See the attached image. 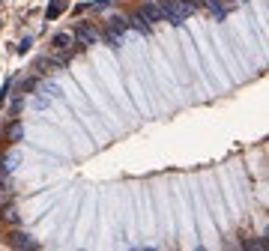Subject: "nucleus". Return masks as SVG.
<instances>
[{"label":"nucleus","mask_w":269,"mask_h":251,"mask_svg":"<svg viewBox=\"0 0 269 251\" xmlns=\"http://www.w3.org/2000/svg\"><path fill=\"white\" fill-rule=\"evenodd\" d=\"M168 12H171V18H174V24H179L182 18H188L191 12H195V3L191 0H168Z\"/></svg>","instance_id":"1"},{"label":"nucleus","mask_w":269,"mask_h":251,"mask_svg":"<svg viewBox=\"0 0 269 251\" xmlns=\"http://www.w3.org/2000/svg\"><path fill=\"white\" fill-rule=\"evenodd\" d=\"M144 15H147V21L152 24V21H171L174 24V18H171V12H168V6L165 3H144V9H141Z\"/></svg>","instance_id":"2"},{"label":"nucleus","mask_w":269,"mask_h":251,"mask_svg":"<svg viewBox=\"0 0 269 251\" xmlns=\"http://www.w3.org/2000/svg\"><path fill=\"white\" fill-rule=\"evenodd\" d=\"M129 24L123 21V18H114L111 24H108V30H105V39L108 42H114V45H117V42H123V30H126Z\"/></svg>","instance_id":"3"},{"label":"nucleus","mask_w":269,"mask_h":251,"mask_svg":"<svg viewBox=\"0 0 269 251\" xmlns=\"http://www.w3.org/2000/svg\"><path fill=\"white\" fill-rule=\"evenodd\" d=\"M72 36H75V42H78V45H81V48H90V45H93V42H96V39H99V33H96V30H93V27H84V24H81V27H78V30H75V33H72Z\"/></svg>","instance_id":"4"},{"label":"nucleus","mask_w":269,"mask_h":251,"mask_svg":"<svg viewBox=\"0 0 269 251\" xmlns=\"http://www.w3.org/2000/svg\"><path fill=\"white\" fill-rule=\"evenodd\" d=\"M51 48L60 51V54H69V51L75 48V36H72V33H57L54 42H51Z\"/></svg>","instance_id":"5"},{"label":"nucleus","mask_w":269,"mask_h":251,"mask_svg":"<svg viewBox=\"0 0 269 251\" xmlns=\"http://www.w3.org/2000/svg\"><path fill=\"white\" fill-rule=\"evenodd\" d=\"M21 135H24V126H21V120H12V123L6 126V135H3V140H6V143H18V140H21Z\"/></svg>","instance_id":"6"},{"label":"nucleus","mask_w":269,"mask_h":251,"mask_svg":"<svg viewBox=\"0 0 269 251\" xmlns=\"http://www.w3.org/2000/svg\"><path fill=\"white\" fill-rule=\"evenodd\" d=\"M9 245H12V248H39L27 233H12V236H9Z\"/></svg>","instance_id":"7"},{"label":"nucleus","mask_w":269,"mask_h":251,"mask_svg":"<svg viewBox=\"0 0 269 251\" xmlns=\"http://www.w3.org/2000/svg\"><path fill=\"white\" fill-rule=\"evenodd\" d=\"M66 6H69V0H51V6L45 9V18H48V21H54V18H60V12H63Z\"/></svg>","instance_id":"8"},{"label":"nucleus","mask_w":269,"mask_h":251,"mask_svg":"<svg viewBox=\"0 0 269 251\" xmlns=\"http://www.w3.org/2000/svg\"><path fill=\"white\" fill-rule=\"evenodd\" d=\"M129 27H135V30L147 33V30H149V21H147V15H144V12H135V15L129 18Z\"/></svg>","instance_id":"9"},{"label":"nucleus","mask_w":269,"mask_h":251,"mask_svg":"<svg viewBox=\"0 0 269 251\" xmlns=\"http://www.w3.org/2000/svg\"><path fill=\"white\" fill-rule=\"evenodd\" d=\"M15 219H18V215H15V206H12V203H6V206H3V212H0V222H3V224H15Z\"/></svg>","instance_id":"10"},{"label":"nucleus","mask_w":269,"mask_h":251,"mask_svg":"<svg viewBox=\"0 0 269 251\" xmlns=\"http://www.w3.org/2000/svg\"><path fill=\"white\" fill-rule=\"evenodd\" d=\"M33 87H36V78H27V81H21V84H18V90H21V93H30Z\"/></svg>","instance_id":"11"},{"label":"nucleus","mask_w":269,"mask_h":251,"mask_svg":"<svg viewBox=\"0 0 269 251\" xmlns=\"http://www.w3.org/2000/svg\"><path fill=\"white\" fill-rule=\"evenodd\" d=\"M245 248H266V239H251V242H245Z\"/></svg>","instance_id":"12"},{"label":"nucleus","mask_w":269,"mask_h":251,"mask_svg":"<svg viewBox=\"0 0 269 251\" xmlns=\"http://www.w3.org/2000/svg\"><path fill=\"white\" fill-rule=\"evenodd\" d=\"M27 48H30V36H27V39H21V45H18V51H21V54H24V51H27Z\"/></svg>","instance_id":"13"},{"label":"nucleus","mask_w":269,"mask_h":251,"mask_svg":"<svg viewBox=\"0 0 269 251\" xmlns=\"http://www.w3.org/2000/svg\"><path fill=\"white\" fill-rule=\"evenodd\" d=\"M111 0H96V9H102V6H108Z\"/></svg>","instance_id":"14"}]
</instances>
